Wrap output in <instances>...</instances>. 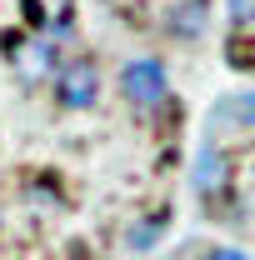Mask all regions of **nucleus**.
<instances>
[{
	"instance_id": "4",
	"label": "nucleus",
	"mask_w": 255,
	"mask_h": 260,
	"mask_svg": "<svg viewBox=\"0 0 255 260\" xmlns=\"http://www.w3.org/2000/svg\"><path fill=\"white\" fill-rule=\"evenodd\" d=\"M200 20H205V5H200V0H190V5H180V10L170 15V25H175L180 35H195V30H200Z\"/></svg>"
},
{
	"instance_id": "5",
	"label": "nucleus",
	"mask_w": 255,
	"mask_h": 260,
	"mask_svg": "<svg viewBox=\"0 0 255 260\" xmlns=\"http://www.w3.org/2000/svg\"><path fill=\"white\" fill-rule=\"evenodd\" d=\"M230 15L250 25V20H255V0H230Z\"/></svg>"
},
{
	"instance_id": "7",
	"label": "nucleus",
	"mask_w": 255,
	"mask_h": 260,
	"mask_svg": "<svg viewBox=\"0 0 255 260\" xmlns=\"http://www.w3.org/2000/svg\"><path fill=\"white\" fill-rule=\"evenodd\" d=\"M210 260H245V250H230V245H220V250H210Z\"/></svg>"
},
{
	"instance_id": "1",
	"label": "nucleus",
	"mask_w": 255,
	"mask_h": 260,
	"mask_svg": "<svg viewBox=\"0 0 255 260\" xmlns=\"http://www.w3.org/2000/svg\"><path fill=\"white\" fill-rule=\"evenodd\" d=\"M120 90H125L130 105H160L165 100V90H170V75H165V65L160 60H130L125 70H120Z\"/></svg>"
},
{
	"instance_id": "2",
	"label": "nucleus",
	"mask_w": 255,
	"mask_h": 260,
	"mask_svg": "<svg viewBox=\"0 0 255 260\" xmlns=\"http://www.w3.org/2000/svg\"><path fill=\"white\" fill-rule=\"evenodd\" d=\"M95 90H100V75H95V65H70L60 75V100L70 105V110H85V105H95Z\"/></svg>"
},
{
	"instance_id": "6",
	"label": "nucleus",
	"mask_w": 255,
	"mask_h": 260,
	"mask_svg": "<svg viewBox=\"0 0 255 260\" xmlns=\"http://www.w3.org/2000/svg\"><path fill=\"white\" fill-rule=\"evenodd\" d=\"M235 110H240V120H245V125H255V90L235 100Z\"/></svg>"
},
{
	"instance_id": "3",
	"label": "nucleus",
	"mask_w": 255,
	"mask_h": 260,
	"mask_svg": "<svg viewBox=\"0 0 255 260\" xmlns=\"http://www.w3.org/2000/svg\"><path fill=\"white\" fill-rule=\"evenodd\" d=\"M195 185H200L205 195H215V190L225 185V155L215 150V145H205V150H200V160H195Z\"/></svg>"
}]
</instances>
